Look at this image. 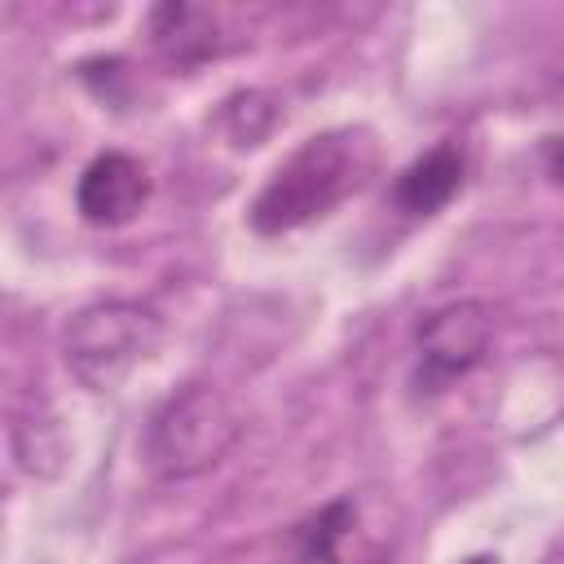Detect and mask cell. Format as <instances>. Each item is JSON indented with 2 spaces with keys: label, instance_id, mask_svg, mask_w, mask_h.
I'll return each mask as SVG.
<instances>
[{
  "label": "cell",
  "instance_id": "1",
  "mask_svg": "<svg viewBox=\"0 0 564 564\" xmlns=\"http://www.w3.org/2000/svg\"><path fill=\"white\" fill-rule=\"evenodd\" d=\"M375 167V145L357 128H330L308 141H300L264 181V189L251 198V229L264 238L304 229L322 220L330 207H339L348 194L361 189V181Z\"/></svg>",
  "mask_w": 564,
  "mask_h": 564
},
{
  "label": "cell",
  "instance_id": "2",
  "mask_svg": "<svg viewBox=\"0 0 564 564\" xmlns=\"http://www.w3.org/2000/svg\"><path fill=\"white\" fill-rule=\"evenodd\" d=\"M242 436V414L212 383H185L172 392L145 432V463L159 480H194L212 471Z\"/></svg>",
  "mask_w": 564,
  "mask_h": 564
},
{
  "label": "cell",
  "instance_id": "3",
  "mask_svg": "<svg viewBox=\"0 0 564 564\" xmlns=\"http://www.w3.org/2000/svg\"><path fill=\"white\" fill-rule=\"evenodd\" d=\"M163 339V317L137 300L84 304L66 326V366L88 392H115Z\"/></svg>",
  "mask_w": 564,
  "mask_h": 564
},
{
  "label": "cell",
  "instance_id": "4",
  "mask_svg": "<svg viewBox=\"0 0 564 564\" xmlns=\"http://www.w3.org/2000/svg\"><path fill=\"white\" fill-rule=\"evenodd\" d=\"M397 524L392 498L339 494L295 529V542L308 564H388L401 538Z\"/></svg>",
  "mask_w": 564,
  "mask_h": 564
},
{
  "label": "cell",
  "instance_id": "5",
  "mask_svg": "<svg viewBox=\"0 0 564 564\" xmlns=\"http://www.w3.org/2000/svg\"><path fill=\"white\" fill-rule=\"evenodd\" d=\"M494 339V317L485 300H449L441 308H432L419 330V383H427L432 392L463 379L489 348Z\"/></svg>",
  "mask_w": 564,
  "mask_h": 564
},
{
  "label": "cell",
  "instance_id": "6",
  "mask_svg": "<svg viewBox=\"0 0 564 564\" xmlns=\"http://www.w3.org/2000/svg\"><path fill=\"white\" fill-rule=\"evenodd\" d=\"M145 203H150V172L141 159H132L123 150H106L79 172L75 207L97 229L128 225L132 216H141Z\"/></svg>",
  "mask_w": 564,
  "mask_h": 564
},
{
  "label": "cell",
  "instance_id": "7",
  "mask_svg": "<svg viewBox=\"0 0 564 564\" xmlns=\"http://www.w3.org/2000/svg\"><path fill=\"white\" fill-rule=\"evenodd\" d=\"M150 40L159 48V57L176 70H194L203 62H212L225 40H220V22L212 9H198V4H159L150 13Z\"/></svg>",
  "mask_w": 564,
  "mask_h": 564
},
{
  "label": "cell",
  "instance_id": "8",
  "mask_svg": "<svg viewBox=\"0 0 564 564\" xmlns=\"http://www.w3.org/2000/svg\"><path fill=\"white\" fill-rule=\"evenodd\" d=\"M463 172H467V159H463V150L454 141L432 145L427 154H419L414 163H405L401 176L392 181L397 212H405V216H432V212H441L463 189Z\"/></svg>",
  "mask_w": 564,
  "mask_h": 564
},
{
  "label": "cell",
  "instance_id": "9",
  "mask_svg": "<svg viewBox=\"0 0 564 564\" xmlns=\"http://www.w3.org/2000/svg\"><path fill=\"white\" fill-rule=\"evenodd\" d=\"M273 119H278V106L269 93H238L225 101V123L238 145H260V137L273 128Z\"/></svg>",
  "mask_w": 564,
  "mask_h": 564
},
{
  "label": "cell",
  "instance_id": "10",
  "mask_svg": "<svg viewBox=\"0 0 564 564\" xmlns=\"http://www.w3.org/2000/svg\"><path fill=\"white\" fill-rule=\"evenodd\" d=\"M542 159H546L551 181H560V185H564V137H551V141H546V150H542Z\"/></svg>",
  "mask_w": 564,
  "mask_h": 564
},
{
  "label": "cell",
  "instance_id": "11",
  "mask_svg": "<svg viewBox=\"0 0 564 564\" xmlns=\"http://www.w3.org/2000/svg\"><path fill=\"white\" fill-rule=\"evenodd\" d=\"M463 564H498V555H467Z\"/></svg>",
  "mask_w": 564,
  "mask_h": 564
}]
</instances>
